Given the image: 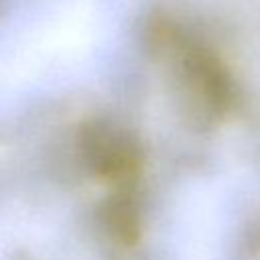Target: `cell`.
Wrapping results in <instances>:
<instances>
[{
  "instance_id": "obj_1",
  "label": "cell",
  "mask_w": 260,
  "mask_h": 260,
  "mask_svg": "<svg viewBox=\"0 0 260 260\" xmlns=\"http://www.w3.org/2000/svg\"><path fill=\"white\" fill-rule=\"evenodd\" d=\"M85 150L91 165L104 175H124L136 165L138 158L136 144L120 132H112L108 128L91 130L85 138Z\"/></svg>"
},
{
  "instance_id": "obj_2",
  "label": "cell",
  "mask_w": 260,
  "mask_h": 260,
  "mask_svg": "<svg viewBox=\"0 0 260 260\" xmlns=\"http://www.w3.org/2000/svg\"><path fill=\"white\" fill-rule=\"evenodd\" d=\"M104 223L112 236L130 242L138 232V215L134 205L126 199H110L104 207Z\"/></svg>"
}]
</instances>
